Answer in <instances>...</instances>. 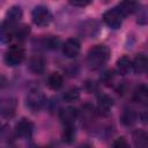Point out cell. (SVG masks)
Returning <instances> with one entry per match:
<instances>
[{
	"instance_id": "cell-28",
	"label": "cell",
	"mask_w": 148,
	"mask_h": 148,
	"mask_svg": "<svg viewBox=\"0 0 148 148\" xmlns=\"http://www.w3.org/2000/svg\"><path fill=\"white\" fill-rule=\"evenodd\" d=\"M112 146H113V147H117V148H124V147H127L128 143H127L126 139H125L124 136H121V138L116 139V140L112 142Z\"/></svg>"
},
{
	"instance_id": "cell-29",
	"label": "cell",
	"mask_w": 148,
	"mask_h": 148,
	"mask_svg": "<svg viewBox=\"0 0 148 148\" xmlns=\"http://www.w3.org/2000/svg\"><path fill=\"white\" fill-rule=\"evenodd\" d=\"M86 88H87V90L89 92H95V91L98 90V86H97V83L95 81H87Z\"/></svg>"
},
{
	"instance_id": "cell-32",
	"label": "cell",
	"mask_w": 148,
	"mask_h": 148,
	"mask_svg": "<svg viewBox=\"0 0 148 148\" xmlns=\"http://www.w3.org/2000/svg\"><path fill=\"white\" fill-rule=\"evenodd\" d=\"M105 1H108V0H105Z\"/></svg>"
},
{
	"instance_id": "cell-14",
	"label": "cell",
	"mask_w": 148,
	"mask_h": 148,
	"mask_svg": "<svg viewBox=\"0 0 148 148\" xmlns=\"http://www.w3.org/2000/svg\"><path fill=\"white\" fill-rule=\"evenodd\" d=\"M139 8H140V5L135 0H123L117 5V9L123 14L124 17L136 13Z\"/></svg>"
},
{
	"instance_id": "cell-10",
	"label": "cell",
	"mask_w": 148,
	"mask_h": 148,
	"mask_svg": "<svg viewBox=\"0 0 148 148\" xmlns=\"http://www.w3.org/2000/svg\"><path fill=\"white\" fill-rule=\"evenodd\" d=\"M113 106V98L108 94H99L97 96V111L102 116H108Z\"/></svg>"
},
{
	"instance_id": "cell-1",
	"label": "cell",
	"mask_w": 148,
	"mask_h": 148,
	"mask_svg": "<svg viewBox=\"0 0 148 148\" xmlns=\"http://www.w3.org/2000/svg\"><path fill=\"white\" fill-rule=\"evenodd\" d=\"M111 54L110 49L104 44H97L92 46L87 53V65L90 69L96 71L102 68L109 60Z\"/></svg>"
},
{
	"instance_id": "cell-12",
	"label": "cell",
	"mask_w": 148,
	"mask_h": 148,
	"mask_svg": "<svg viewBox=\"0 0 148 148\" xmlns=\"http://www.w3.org/2000/svg\"><path fill=\"white\" fill-rule=\"evenodd\" d=\"M79 116H80V111H77V109L73 106H67L59 111V119L64 125L74 124L79 118Z\"/></svg>"
},
{
	"instance_id": "cell-3",
	"label": "cell",
	"mask_w": 148,
	"mask_h": 148,
	"mask_svg": "<svg viewBox=\"0 0 148 148\" xmlns=\"http://www.w3.org/2000/svg\"><path fill=\"white\" fill-rule=\"evenodd\" d=\"M45 104L46 97L44 92L39 89H31L25 96V106L32 112L39 111Z\"/></svg>"
},
{
	"instance_id": "cell-16",
	"label": "cell",
	"mask_w": 148,
	"mask_h": 148,
	"mask_svg": "<svg viewBox=\"0 0 148 148\" xmlns=\"http://www.w3.org/2000/svg\"><path fill=\"white\" fill-rule=\"evenodd\" d=\"M147 65H148V60H147V57L143 54V53H140L138 54L134 60L132 61V69L135 74L138 75H142L146 73L147 71Z\"/></svg>"
},
{
	"instance_id": "cell-21",
	"label": "cell",
	"mask_w": 148,
	"mask_h": 148,
	"mask_svg": "<svg viewBox=\"0 0 148 148\" xmlns=\"http://www.w3.org/2000/svg\"><path fill=\"white\" fill-rule=\"evenodd\" d=\"M16 27V25H15ZM15 27L9 25L5 22H2L0 24V42L3 44L9 43L10 40H13V35H14V29Z\"/></svg>"
},
{
	"instance_id": "cell-20",
	"label": "cell",
	"mask_w": 148,
	"mask_h": 148,
	"mask_svg": "<svg viewBox=\"0 0 148 148\" xmlns=\"http://www.w3.org/2000/svg\"><path fill=\"white\" fill-rule=\"evenodd\" d=\"M38 45L45 50H57L60 45V39L57 36H46L38 40Z\"/></svg>"
},
{
	"instance_id": "cell-30",
	"label": "cell",
	"mask_w": 148,
	"mask_h": 148,
	"mask_svg": "<svg viewBox=\"0 0 148 148\" xmlns=\"http://www.w3.org/2000/svg\"><path fill=\"white\" fill-rule=\"evenodd\" d=\"M3 2H5V0H0V6H1V5L3 3Z\"/></svg>"
},
{
	"instance_id": "cell-9",
	"label": "cell",
	"mask_w": 148,
	"mask_h": 148,
	"mask_svg": "<svg viewBox=\"0 0 148 148\" xmlns=\"http://www.w3.org/2000/svg\"><path fill=\"white\" fill-rule=\"evenodd\" d=\"M81 51V43L77 38H68L64 44H62V53L66 58L73 59L76 58L80 54Z\"/></svg>"
},
{
	"instance_id": "cell-31",
	"label": "cell",
	"mask_w": 148,
	"mask_h": 148,
	"mask_svg": "<svg viewBox=\"0 0 148 148\" xmlns=\"http://www.w3.org/2000/svg\"><path fill=\"white\" fill-rule=\"evenodd\" d=\"M0 131H1V124H0Z\"/></svg>"
},
{
	"instance_id": "cell-24",
	"label": "cell",
	"mask_w": 148,
	"mask_h": 148,
	"mask_svg": "<svg viewBox=\"0 0 148 148\" xmlns=\"http://www.w3.org/2000/svg\"><path fill=\"white\" fill-rule=\"evenodd\" d=\"M136 120H138V113L133 109H124L120 116V121L125 126H132L136 123Z\"/></svg>"
},
{
	"instance_id": "cell-11",
	"label": "cell",
	"mask_w": 148,
	"mask_h": 148,
	"mask_svg": "<svg viewBox=\"0 0 148 148\" xmlns=\"http://www.w3.org/2000/svg\"><path fill=\"white\" fill-rule=\"evenodd\" d=\"M28 68L34 74H43L46 68V60L40 54H34L28 61Z\"/></svg>"
},
{
	"instance_id": "cell-8",
	"label": "cell",
	"mask_w": 148,
	"mask_h": 148,
	"mask_svg": "<svg viewBox=\"0 0 148 148\" xmlns=\"http://www.w3.org/2000/svg\"><path fill=\"white\" fill-rule=\"evenodd\" d=\"M79 32L81 36L87 38H94L99 32V23L94 18H88L80 23Z\"/></svg>"
},
{
	"instance_id": "cell-6",
	"label": "cell",
	"mask_w": 148,
	"mask_h": 148,
	"mask_svg": "<svg viewBox=\"0 0 148 148\" xmlns=\"http://www.w3.org/2000/svg\"><path fill=\"white\" fill-rule=\"evenodd\" d=\"M17 108V99L13 96H3L0 98V116L2 118L14 117Z\"/></svg>"
},
{
	"instance_id": "cell-19",
	"label": "cell",
	"mask_w": 148,
	"mask_h": 148,
	"mask_svg": "<svg viewBox=\"0 0 148 148\" xmlns=\"http://www.w3.org/2000/svg\"><path fill=\"white\" fill-rule=\"evenodd\" d=\"M76 139V130L74 124H69V125H64V130L61 132V140L67 143V145H72Z\"/></svg>"
},
{
	"instance_id": "cell-23",
	"label": "cell",
	"mask_w": 148,
	"mask_h": 148,
	"mask_svg": "<svg viewBox=\"0 0 148 148\" xmlns=\"http://www.w3.org/2000/svg\"><path fill=\"white\" fill-rule=\"evenodd\" d=\"M132 139H133V142H134V146L135 147H139V148H145L147 147L148 145V135L145 131L142 130H136L132 133Z\"/></svg>"
},
{
	"instance_id": "cell-5",
	"label": "cell",
	"mask_w": 148,
	"mask_h": 148,
	"mask_svg": "<svg viewBox=\"0 0 148 148\" xmlns=\"http://www.w3.org/2000/svg\"><path fill=\"white\" fill-rule=\"evenodd\" d=\"M124 18H125V17H124L123 14L117 9V7H113V8L109 9V10H106V12L103 14V17H102L103 22H104L109 28H111V29H113V30H117V29H119V28L121 27Z\"/></svg>"
},
{
	"instance_id": "cell-22",
	"label": "cell",
	"mask_w": 148,
	"mask_h": 148,
	"mask_svg": "<svg viewBox=\"0 0 148 148\" xmlns=\"http://www.w3.org/2000/svg\"><path fill=\"white\" fill-rule=\"evenodd\" d=\"M46 83H47V87L51 90L57 91V90L62 88V86H64V77L59 73H51L49 75V77H47Z\"/></svg>"
},
{
	"instance_id": "cell-17",
	"label": "cell",
	"mask_w": 148,
	"mask_h": 148,
	"mask_svg": "<svg viewBox=\"0 0 148 148\" xmlns=\"http://www.w3.org/2000/svg\"><path fill=\"white\" fill-rule=\"evenodd\" d=\"M116 71L120 75H126L132 71V60L127 56L120 57L116 62Z\"/></svg>"
},
{
	"instance_id": "cell-26",
	"label": "cell",
	"mask_w": 148,
	"mask_h": 148,
	"mask_svg": "<svg viewBox=\"0 0 148 148\" xmlns=\"http://www.w3.org/2000/svg\"><path fill=\"white\" fill-rule=\"evenodd\" d=\"M148 22V16H147V9L146 7L143 8H139L138 9V18H136V23H139L140 25H146Z\"/></svg>"
},
{
	"instance_id": "cell-15",
	"label": "cell",
	"mask_w": 148,
	"mask_h": 148,
	"mask_svg": "<svg viewBox=\"0 0 148 148\" xmlns=\"http://www.w3.org/2000/svg\"><path fill=\"white\" fill-rule=\"evenodd\" d=\"M132 99L141 105H146L148 103V89L145 84H139L134 88L132 92Z\"/></svg>"
},
{
	"instance_id": "cell-2",
	"label": "cell",
	"mask_w": 148,
	"mask_h": 148,
	"mask_svg": "<svg viewBox=\"0 0 148 148\" xmlns=\"http://www.w3.org/2000/svg\"><path fill=\"white\" fill-rule=\"evenodd\" d=\"M25 51L21 45H12L3 56V61L9 67H16L21 65L24 60Z\"/></svg>"
},
{
	"instance_id": "cell-18",
	"label": "cell",
	"mask_w": 148,
	"mask_h": 148,
	"mask_svg": "<svg viewBox=\"0 0 148 148\" xmlns=\"http://www.w3.org/2000/svg\"><path fill=\"white\" fill-rule=\"evenodd\" d=\"M29 35H30V27L24 23H18L14 29L13 39H16L17 42L22 43L29 37Z\"/></svg>"
},
{
	"instance_id": "cell-7",
	"label": "cell",
	"mask_w": 148,
	"mask_h": 148,
	"mask_svg": "<svg viewBox=\"0 0 148 148\" xmlns=\"http://www.w3.org/2000/svg\"><path fill=\"white\" fill-rule=\"evenodd\" d=\"M34 130H35L34 123L27 118L20 119L14 126V132H15L16 136H18L21 139H30L32 136Z\"/></svg>"
},
{
	"instance_id": "cell-27",
	"label": "cell",
	"mask_w": 148,
	"mask_h": 148,
	"mask_svg": "<svg viewBox=\"0 0 148 148\" xmlns=\"http://www.w3.org/2000/svg\"><path fill=\"white\" fill-rule=\"evenodd\" d=\"M92 0H68V2L73 6V7H79V8H83L87 7L88 5H90Z\"/></svg>"
},
{
	"instance_id": "cell-25",
	"label": "cell",
	"mask_w": 148,
	"mask_h": 148,
	"mask_svg": "<svg viewBox=\"0 0 148 148\" xmlns=\"http://www.w3.org/2000/svg\"><path fill=\"white\" fill-rule=\"evenodd\" d=\"M80 98V90L76 87H72L68 88L67 90H65V92L62 94V99L66 103H73L76 102Z\"/></svg>"
},
{
	"instance_id": "cell-4",
	"label": "cell",
	"mask_w": 148,
	"mask_h": 148,
	"mask_svg": "<svg viewBox=\"0 0 148 148\" xmlns=\"http://www.w3.org/2000/svg\"><path fill=\"white\" fill-rule=\"evenodd\" d=\"M31 18L37 27H46L52 21V14L46 6L38 5L32 9Z\"/></svg>"
},
{
	"instance_id": "cell-13",
	"label": "cell",
	"mask_w": 148,
	"mask_h": 148,
	"mask_svg": "<svg viewBox=\"0 0 148 148\" xmlns=\"http://www.w3.org/2000/svg\"><path fill=\"white\" fill-rule=\"evenodd\" d=\"M23 17V12L21 9L20 6H12L7 12H6V15H5V20L3 22L9 24V25H17L20 23V21L22 20Z\"/></svg>"
}]
</instances>
